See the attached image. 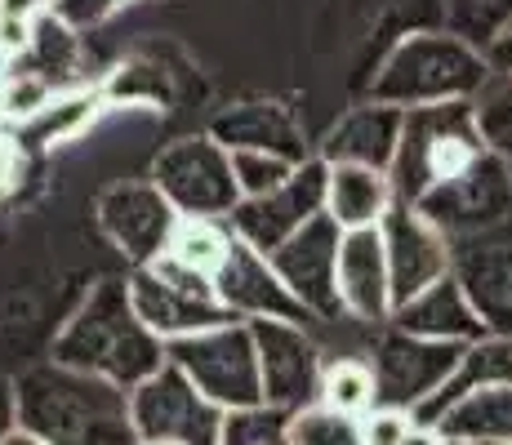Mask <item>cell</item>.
<instances>
[{
  "instance_id": "cell-1",
  "label": "cell",
  "mask_w": 512,
  "mask_h": 445,
  "mask_svg": "<svg viewBox=\"0 0 512 445\" xmlns=\"http://www.w3.org/2000/svg\"><path fill=\"white\" fill-rule=\"evenodd\" d=\"M18 428L45 445H139L130 392L63 361H41L14 379Z\"/></svg>"
},
{
  "instance_id": "cell-2",
  "label": "cell",
  "mask_w": 512,
  "mask_h": 445,
  "mask_svg": "<svg viewBox=\"0 0 512 445\" xmlns=\"http://www.w3.org/2000/svg\"><path fill=\"white\" fill-rule=\"evenodd\" d=\"M54 361L76 365L130 392L165 365V343L139 321L125 276H103L58 330Z\"/></svg>"
},
{
  "instance_id": "cell-3",
  "label": "cell",
  "mask_w": 512,
  "mask_h": 445,
  "mask_svg": "<svg viewBox=\"0 0 512 445\" xmlns=\"http://www.w3.org/2000/svg\"><path fill=\"white\" fill-rule=\"evenodd\" d=\"M490 81V63L477 45L446 27H415L392 41L388 54L374 63L366 98L392 107H432V103H459L477 98Z\"/></svg>"
},
{
  "instance_id": "cell-4",
  "label": "cell",
  "mask_w": 512,
  "mask_h": 445,
  "mask_svg": "<svg viewBox=\"0 0 512 445\" xmlns=\"http://www.w3.org/2000/svg\"><path fill=\"white\" fill-rule=\"evenodd\" d=\"M486 152V138L477 130L472 98L459 103H432V107H406L401 121L397 161H392V187L401 201L419 205L432 187L455 178L464 165H472Z\"/></svg>"
},
{
  "instance_id": "cell-5",
  "label": "cell",
  "mask_w": 512,
  "mask_h": 445,
  "mask_svg": "<svg viewBox=\"0 0 512 445\" xmlns=\"http://www.w3.org/2000/svg\"><path fill=\"white\" fill-rule=\"evenodd\" d=\"M125 285H130V303L139 312V321L161 343H174V339H187V334L236 321L219 303V294H214V276L179 263L174 254H161V259H152L143 267H130Z\"/></svg>"
},
{
  "instance_id": "cell-6",
  "label": "cell",
  "mask_w": 512,
  "mask_h": 445,
  "mask_svg": "<svg viewBox=\"0 0 512 445\" xmlns=\"http://www.w3.org/2000/svg\"><path fill=\"white\" fill-rule=\"evenodd\" d=\"M165 361L179 365L219 410H241V405L263 401V374L250 321H228L165 343Z\"/></svg>"
},
{
  "instance_id": "cell-7",
  "label": "cell",
  "mask_w": 512,
  "mask_h": 445,
  "mask_svg": "<svg viewBox=\"0 0 512 445\" xmlns=\"http://www.w3.org/2000/svg\"><path fill=\"white\" fill-rule=\"evenodd\" d=\"M152 183L165 192V201L179 214H201V219H228L241 205V187L232 174V152L214 143L210 134H187L161 147L152 161Z\"/></svg>"
},
{
  "instance_id": "cell-8",
  "label": "cell",
  "mask_w": 512,
  "mask_h": 445,
  "mask_svg": "<svg viewBox=\"0 0 512 445\" xmlns=\"http://www.w3.org/2000/svg\"><path fill=\"white\" fill-rule=\"evenodd\" d=\"M134 432L143 441H179V445H219L223 414L179 365L165 361L156 374H147L139 388H130Z\"/></svg>"
},
{
  "instance_id": "cell-9",
  "label": "cell",
  "mask_w": 512,
  "mask_h": 445,
  "mask_svg": "<svg viewBox=\"0 0 512 445\" xmlns=\"http://www.w3.org/2000/svg\"><path fill=\"white\" fill-rule=\"evenodd\" d=\"M423 219L437 223L441 232L455 236H477L499 227L512 214V161L499 152H481L472 165H464L455 178H446L441 187H432L419 201Z\"/></svg>"
},
{
  "instance_id": "cell-10",
  "label": "cell",
  "mask_w": 512,
  "mask_h": 445,
  "mask_svg": "<svg viewBox=\"0 0 512 445\" xmlns=\"http://www.w3.org/2000/svg\"><path fill=\"white\" fill-rule=\"evenodd\" d=\"M468 343H437V339H419L410 330H388L379 334L374 343V383H379V405L388 410H406V414H419L423 405L437 397V388L455 374L459 365V352Z\"/></svg>"
},
{
  "instance_id": "cell-11",
  "label": "cell",
  "mask_w": 512,
  "mask_h": 445,
  "mask_svg": "<svg viewBox=\"0 0 512 445\" xmlns=\"http://www.w3.org/2000/svg\"><path fill=\"white\" fill-rule=\"evenodd\" d=\"M326 178H330V165L321 161V156L299 161L281 187H272L268 196H245V201L236 205L228 214L232 232L241 236L245 245H254V250L272 254L285 236H294L303 223L326 214Z\"/></svg>"
},
{
  "instance_id": "cell-12",
  "label": "cell",
  "mask_w": 512,
  "mask_h": 445,
  "mask_svg": "<svg viewBox=\"0 0 512 445\" xmlns=\"http://www.w3.org/2000/svg\"><path fill=\"white\" fill-rule=\"evenodd\" d=\"M98 232L116 245L134 267L161 259L170 250V236L179 227V210L165 201V192L152 178H125V183L103 187L94 205Z\"/></svg>"
},
{
  "instance_id": "cell-13",
  "label": "cell",
  "mask_w": 512,
  "mask_h": 445,
  "mask_svg": "<svg viewBox=\"0 0 512 445\" xmlns=\"http://www.w3.org/2000/svg\"><path fill=\"white\" fill-rule=\"evenodd\" d=\"M250 330H254V352H259L263 401L290 414L317 401L326 356H321V343L308 334V325L263 316V321H250Z\"/></svg>"
},
{
  "instance_id": "cell-14",
  "label": "cell",
  "mask_w": 512,
  "mask_h": 445,
  "mask_svg": "<svg viewBox=\"0 0 512 445\" xmlns=\"http://www.w3.org/2000/svg\"><path fill=\"white\" fill-rule=\"evenodd\" d=\"M339 241L343 227L330 214H317L312 223H303L294 236H285L277 250L268 254L285 290L303 303L317 321H339V285H334V267H339Z\"/></svg>"
},
{
  "instance_id": "cell-15",
  "label": "cell",
  "mask_w": 512,
  "mask_h": 445,
  "mask_svg": "<svg viewBox=\"0 0 512 445\" xmlns=\"http://www.w3.org/2000/svg\"><path fill=\"white\" fill-rule=\"evenodd\" d=\"M379 232H383V250H388V272H392V308L415 299L419 290L450 276V267H455L450 236L437 223L423 219L419 205L401 201V196L383 214Z\"/></svg>"
},
{
  "instance_id": "cell-16",
  "label": "cell",
  "mask_w": 512,
  "mask_h": 445,
  "mask_svg": "<svg viewBox=\"0 0 512 445\" xmlns=\"http://www.w3.org/2000/svg\"><path fill=\"white\" fill-rule=\"evenodd\" d=\"M214 294H219V303L236 321H263V316H272V321H299V325L317 321V316L285 290V281L277 276L268 254L245 245L241 236L232 241L228 259L214 272Z\"/></svg>"
},
{
  "instance_id": "cell-17",
  "label": "cell",
  "mask_w": 512,
  "mask_h": 445,
  "mask_svg": "<svg viewBox=\"0 0 512 445\" xmlns=\"http://www.w3.org/2000/svg\"><path fill=\"white\" fill-rule=\"evenodd\" d=\"M334 285H339L343 316L366 321V325H388V316H392V272H388V250H383L379 227L343 232Z\"/></svg>"
},
{
  "instance_id": "cell-18",
  "label": "cell",
  "mask_w": 512,
  "mask_h": 445,
  "mask_svg": "<svg viewBox=\"0 0 512 445\" xmlns=\"http://www.w3.org/2000/svg\"><path fill=\"white\" fill-rule=\"evenodd\" d=\"M205 134L228 152H272L285 161H308L303 121L294 116V107L277 103V98H245V103L223 107Z\"/></svg>"
},
{
  "instance_id": "cell-19",
  "label": "cell",
  "mask_w": 512,
  "mask_h": 445,
  "mask_svg": "<svg viewBox=\"0 0 512 445\" xmlns=\"http://www.w3.org/2000/svg\"><path fill=\"white\" fill-rule=\"evenodd\" d=\"M401 121L406 112L379 98H361L357 107L330 125L326 143H321V161L326 165H370V170H392L401 143Z\"/></svg>"
},
{
  "instance_id": "cell-20",
  "label": "cell",
  "mask_w": 512,
  "mask_h": 445,
  "mask_svg": "<svg viewBox=\"0 0 512 445\" xmlns=\"http://www.w3.org/2000/svg\"><path fill=\"white\" fill-rule=\"evenodd\" d=\"M388 325L419 334V339H437V343H477L481 334H486V325H481V316L472 312V303H468L464 285L455 281V272L432 281L428 290L415 294V299L397 303L388 316Z\"/></svg>"
},
{
  "instance_id": "cell-21",
  "label": "cell",
  "mask_w": 512,
  "mask_h": 445,
  "mask_svg": "<svg viewBox=\"0 0 512 445\" xmlns=\"http://www.w3.org/2000/svg\"><path fill=\"white\" fill-rule=\"evenodd\" d=\"M455 281L464 285L472 312L486 334L512 339V245H472L455 250Z\"/></svg>"
},
{
  "instance_id": "cell-22",
  "label": "cell",
  "mask_w": 512,
  "mask_h": 445,
  "mask_svg": "<svg viewBox=\"0 0 512 445\" xmlns=\"http://www.w3.org/2000/svg\"><path fill=\"white\" fill-rule=\"evenodd\" d=\"M397 201V187L392 174L370 170V165H330L326 178V214L343 232H357V227H379L383 214Z\"/></svg>"
},
{
  "instance_id": "cell-23",
  "label": "cell",
  "mask_w": 512,
  "mask_h": 445,
  "mask_svg": "<svg viewBox=\"0 0 512 445\" xmlns=\"http://www.w3.org/2000/svg\"><path fill=\"white\" fill-rule=\"evenodd\" d=\"M499 383H512V339H499V334H481L477 343H468V348L459 352L455 374L441 383L437 397L423 405L415 419L437 428V419H441V414H446L455 401H464L468 392H481V388H499Z\"/></svg>"
},
{
  "instance_id": "cell-24",
  "label": "cell",
  "mask_w": 512,
  "mask_h": 445,
  "mask_svg": "<svg viewBox=\"0 0 512 445\" xmlns=\"http://www.w3.org/2000/svg\"><path fill=\"white\" fill-rule=\"evenodd\" d=\"M437 428L446 432V437H464V441H477V445L481 441L512 445V383L468 392L464 401H455L446 414H441Z\"/></svg>"
},
{
  "instance_id": "cell-25",
  "label": "cell",
  "mask_w": 512,
  "mask_h": 445,
  "mask_svg": "<svg viewBox=\"0 0 512 445\" xmlns=\"http://www.w3.org/2000/svg\"><path fill=\"white\" fill-rule=\"evenodd\" d=\"M103 98L107 94H98V89H58L45 112L14 125L18 147H58V143H67V138H76L98 116Z\"/></svg>"
},
{
  "instance_id": "cell-26",
  "label": "cell",
  "mask_w": 512,
  "mask_h": 445,
  "mask_svg": "<svg viewBox=\"0 0 512 445\" xmlns=\"http://www.w3.org/2000/svg\"><path fill=\"white\" fill-rule=\"evenodd\" d=\"M232 241H236V232H232V223H228V219H201V214H179V227H174L170 250H165V254H174V259L187 263V267H196V272L214 276V272H219V263L228 259Z\"/></svg>"
},
{
  "instance_id": "cell-27",
  "label": "cell",
  "mask_w": 512,
  "mask_h": 445,
  "mask_svg": "<svg viewBox=\"0 0 512 445\" xmlns=\"http://www.w3.org/2000/svg\"><path fill=\"white\" fill-rule=\"evenodd\" d=\"M317 401H326L330 410H343V414H366L379 405V383H374V365L361 361V356H339V361H326L321 370V392Z\"/></svg>"
},
{
  "instance_id": "cell-28",
  "label": "cell",
  "mask_w": 512,
  "mask_h": 445,
  "mask_svg": "<svg viewBox=\"0 0 512 445\" xmlns=\"http://www.w3.org/2000/svg\"><path fill=\"white\" fill-rule=\"evenodd\" d=\"M437 9L441 27L477 49H486L512 23V0H437Z\"/></svg>"
},
{
  "instance_id": "cell-29",
  "label": "cell",
  "mask_w": 512,
  "mask_h": 445,
  "mask_svg": "<svg viewBox=\"0 0 512 445\" xmlns=\"http://www.w3.org/2000/svg\"><path fill=\"white\" fill-rule=\"evenodd\" d=\"M285 445H366V441H361L357 414H343V410H330L326 401H312L290 414Z\"/></svg>"
},
{
  "instance_id": "cell-30",
  "label": "cell",
  "mask_w": 512,
  "mask_h": 445,
  "mask_svg": "<svg viewBox=\"0 0 512 445\" xmlns=\"http://www.w3.org/2000/svg\"><path fill=\"white\" fill-rule=\"evenodd\" d=\"M472 112L490 152L512 161V72H490V81L472 98Z\"/></svg>"
},
{
  "instance_id": "cell-31",
  "label": "cell",
  "mask_w": 512,
  "mask_h": 445,
  "mask_svg": "<svg viewBox=\"0 0 512 445\" xmlns=\"http://www.w3.org/2000/svg\"><path fill=\"white\" fill-rule=\"evenodd\" d=\"M285 428H290V410H277L268 401L241 405L223 414L219 445H285Z\"/></svg>"
},
{
  "instance_id": "cell-32",
  "label": "cell",
  "mask_w": 512,
  "mask_h": 445,
  "mask_svg": "<svg viewBox=\"0 0 512 445\" xmlns=\"http://www.w3.org/2000/svg\"><path fill=\"white\" fill-rule=\"evenodd\" d=\"M54 94H58L54 81H45V76H36V72H23V67H5V76H0V98H5L9 125L32 121L36 112H45V107L54 103Z\"/></svg>"
},
{
  "instance_id": "cell-33",
  "label": "cell",
  "mask_w": 512,
  "mask_h": 445,
  "mask_svg": "<svg viewBox=\"0 0 512 445\" xmlns=\"http://www.w3.org/2000/svg\"><path fill=\"white\" fill-rule=\"evenodd\" d=\"M107 98H116V103H170V72L156 63H143V58H134V63H125L121 72L112 76V85L103 89Z\"/></svg>"
},
{
  "instance_id": "cell-34",
  "label": "cell",
  "mask_w": 512,
  "mask_h": 445,
  "mask_svg": "<svg viewBox=\"0 0 512 445\" xmlns=\"http://www.w3.org/2000/svg\"><path fill=\"white\" fill-rule=\"evenodd\" d=\"M294 165L299 161H285V156L272 152H232V174L236 187H241V201L245 196H268L272 187H281L294 174Z\"/></svg>"
},
{
  "instance_id": "cell-35",
  "label": "cell",
  "mask_w": 512,
  "mask_h": 445,
  "mask_svg": "<svg viewBox=\"0 0 512 445\" xmlns=\"http://www.w3.org/2000/svg\"><path fill=\"white\" fill-rule=\"evenodd\" d=\"M125 5H130V0H54L49 14L63 27H72V32H94V27H103L107 18Z\"/></svg>"
},
{
  "instance_id": "cell-36",
  "label": "cell",
  "mask_w": 512,
  "mask_h": 445,
  "mask_svg": "<svg viewBox=\"0 0 512 445\" xmlns=\"http://www.w3.org/2000/svg\"><path fill=\"white\" fill-rule=\"evenodd\" d=\"M415 423V414L406 410H388V405H374V410L361 419V441L366 445H401Z\"/></svg>"
},
{
  "instance_id": "cell-37",
  "label": "cell",
  "mask_w": 512,
  "mask_h": 445,
  "mask_svg": "<svg viewBox=\"0 0 512 445\" xmlns=\"http://www.w3.org/2000/svg\"><path fill=\"white\" fill-rule=\"evenodd\" d=\"M18 165H23V147H18L14 130H5V125H0V196L14 187Z\"/></svg>"
},
{
  "instance_id": "cell-38",
  "label": "cell",
  "mask_w": 512,
  "mask_h": 445,
  "mask_svg": "<svg viewBox=\"0 0 512 445\" xmlns=\"http://www.w3.org/2000/svg\"><path fill=\"white\" fill-rule=\"evenodd\" d=\"M14 428H18V388H14V379L0 374V441Z\"/></svg>"
},
{
  "instance_id": "cell-39",
  "label": "cell",
  "mask_w": 512,
  "mask_h": 445,
  "mask_svg": "<svg viewBox=\"0 0 512 445\" xmlns=\"http://www.w3.org/2000/svg\"><path fill=\"white\" fill-rule=\"evenodd\" d=\"M481 54H486L490 72H512V23H508L504 32H499V36H495V41H490L486 49H481Z\"/></svg>"
},
{
  "instance_id": "cell-40",
  "label": "cell",
  "mask_w": 512,
  "mask_h": 445,
  "mask_svg": "<svg viewBox=\"0 0 512 445\" xmlns=\"http://www.w3.org/2000/svg\"><path fill=\"white\" fill-rule=\"evenodd\" d=\"M446 437H441V428H432V423H410V432H406V441L401 445H441Z\"/></svg>"
},
{
  "instance_id": "cell-41",
  "label": "cell",
  "mask_w": 512,
  "mask_h": 445,
  "mask_svg": "<svg viewBox=\"0 0 512 445\" xmlns=\"http://www.w3.org/2000/svg\"><path fill=\"white\" fill-rule=\"evenodd\" d=\"M0 445H45V441L36 437V432H27V428H14V432H9V437L0 441Z\"/></svg>"
},
{
  "instance_id": "cell-42",
  "label": "cell",
  "mask_w": 512,
  "mask_h": 445,
  "mask_svg": "<svg viewBox=\"0 0 512 445\" xmlns=\"http://www.w3.org/2000/svg\"><path fill=\"white\" fill-rule=\"evenodd\" d=\"M441 437H446V432H441ZM441 445H472V441H464V437H446Z\"/></svg>"
},
{
  "instance_id": "cell-43",
  "label": "cell",
  "mask_w": 512,
  "mask_h": 445,
  "mask_svg": "<svg viewBox=\"0 0 512 445\" xmlns=\"http://www.w3.org/2000/svg\"><path fill=\"white\" fill-rule=\"evenodd\" d=\"M0 125H9V116H5V98H0Z\"/></svg>"
},
{
  "instance_id": "cell-44",
  "label": "cell",
  "mask_w": 512,
  "mask_h": 445,
  "mask_svg": "<svg viewBox=\"0 0 512 445\" xmlns=\"http://www.w3.org/2000/svg\"><path fill=\"white\" fill-rule=\"evenodd\" d=\"M143 445H179V441H143Z\"/></svg>"
},
{
  "instance_id": "cell-45",
  "label": "cell",
  "mask_w": 512,
  "mask_h": 445,
  "mask_svg": "<svg viewBox=\"0 0 512 445\" xmlns=\"http://www.w3.org/2000/svg\"><path fill=\"white\" fill-rule=\"evenodd\" d=\"M472 445H477V441H472ZM481 445H499V441H481Z\"/></svg>"
},
{
  "instance_id": "cell-46",
  "label": "cell",
  "mask_w": 512,
  "mask_h": 445,
  "mask_svg": "<svg viewBox=\"0 0 512 445\" xmlns=\"http://www.w3.org/2000/svg\"><path fill=\"white\" fill-rule=\"evenodd\" d=\"M0 72H5V54H0Z\"/></svg>"
}]
</instances>
